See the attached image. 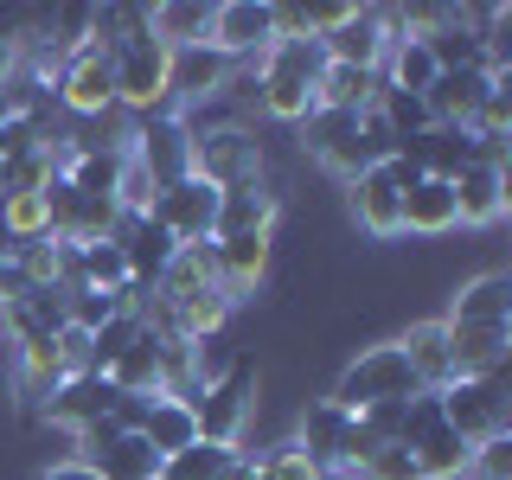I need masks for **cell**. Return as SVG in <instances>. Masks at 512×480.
<instances>
[{"instance_id":"6da1fadb","label":"cell","mask_w":512,"mask_h":480,"mask_svg":"<svg viewBox=\"0 0 512 480\" xmlns=\"http://www.w3.org/2000/svg\"><path fill=\"white\" fill-rule=\"evenodd\" d=\"M186 173L205 180L212 192H231V186H256L269 173V154L256 141L250 122H212V128H186Z\"/></svg>"},{"instance_id":"7a4b0ae2","label":"cell","mask_w":512,"mask_h":480,"mask_svg":"<svg viewBox=\"0 0 512 480\" xmlns=\"http://www.w3.org/2000/svg\"><path fill=\"white\" fill-rule=\"evenodd\" d=\"M256 391H263V365L250 352H237V365L224 372L218 384L192 391V423H199V442H218V448H244L250 436V416H256Z\"/></svg>"},{"instance_id":"3957f363","label":"cell","mask_w":512,"mask_h":480,"mask_svg":"<svg viewBox=\"0 0 512 480\" xmlns=\"http://www.w3.org/2000/svg\"><path fill=\"white\" fill-rule=\"evenodd\" d=\"M404 397H416V378H410L404 352L384 340V346H359V352H352L346 372L333 378L327 404L346 410V416H359V410H372V404H404Z\"/></svg>"},{"instance_id":"277c9868","label":"cell","mask_w":512,"mask_h":480,"mask_svg":"<svg viewBox=\"0 0 512 480\" xmlns=\"http://www.w3.org/2000/svg\"><path fill=\"white\" fill-rule=\"evenodd\" d=\"M442 397V423L455 429L461 442H487V436H506L512 429V397H506V372L500 378H455Z\"/></svg>"},{"instance_id":"5b68a950","label":"cell","mask_w":512,"mask_h":480,"mask_svg":"<svg viewBox=\"0 0 512 480\" xmlns=\"http://www.w3.org/2000/svg\"><path fill=\"white\" fill-rule=\"evenodd\" d=\"M52 96L71 122H96L103 109H116V58H109L103 45H77V52L58 64Z\"/></svg>"},{"instance_id":"8992f818","label":"cell","mask_w":512,"mask_h":480,"mask_svg":"<svg viewBox=\"0 0 512 480\" xmlns=\"http://www.w3.org/2000/svg\"><path fill=\"white\" fill-rule=\"evenodd\" d=\"M167 45L160 39H135L116 52V109H128L135 122L148 116H173L167 109Z\"/></svg>"},{"instance_id":"52a82bcc","label":"cell","mask_w":512,"mask_h":480,"mask_svg":"<svg viewBox=\"0 0 512 480\" xmlns=\"http://www.w3.org/2000/svg\"><path fill=\"white\" fill-rule=\"evenodd\" d=\"M269 45H276V7L269 0H218L212 7V52H224L231 64H250Z\"/></svg>"},{"instance_id":"ba28073f","label":"cell","mask_w":512,"mask_h":480,"mask_svg":"<svg viewBox=\"0 0 512 480\" xmlns=\"http://www.w3.org/2000/svg\"><path fill=\"white\" fill-rule=\"evenodd\" d=\"M160 231L173 237V244H212V218H218V192L205 186V180H173V186H160V199H154V212H148Z\"/></svg>"},{"instance_id":"9c48e42d","label":"cell","mask_w":512,"mask_h":480,"mask_svg":"<svg viewBox=\"0 0 512 480\" xmlns=\"http://www.w3.org/2000/svg\"><path fill=\"white\" fill-rule=\"evenodd\" d=\"M346 205H352V224H359L365 237H378V244H391V237H404V224H397V212H404V186H397V173L384 167H365L359 180H346Z\"/></svg>"},{"instance_id":"30bf717a","label":"cell","mask_w":512,"mask_h":480,"mask_svg":"<svg viewBox=\"0 0 512 480\" xmlns=\"http://www.w3.org/2000/svg\"><path fill=\"white\" fill-rule=\"evenodd\" d=\"M455 224H468V231H493L506 212H512V173H500V167H461L455 180Z\"/></svg>"},{"instance_id":"8fae6325","label":"cell","mask_w":512,"mask_h":480,"mask_svg":"<svg viewBox=\"0 0 512 480\" xmlns=\"http://www.w3.org/2000/svg\"><path fill=\"white\" fill-rule=\"evenodd\" d=\"M109 404H116V391H109L96 372H77V378H64L52 397H45V410L32 416V423H45V429H58V436H77V429H90V423H103Z\"/></svg>"},{"instance_id":"7c38bea8","label":"cell","mask_w":512,"mask_h":480,"mask_svg":"<svg viewBox=\"0 0 512 480\" xmlns=\"http://www.w3.org/2000/svg\"><path fill=\"white\" fill-rule=\"evenodd\" d=\"M269 256H276V237H212V269H218V288L231 295V308L269 282Z\"/></svg>"},{"instance_id":"4fadbf2b","label":"cell","mask_w":512,"mask_h":480,"mask_svg":"<svg viewBox=\"0 0 512 480\" xmlns=\"http://www.w3.org/2000/svg\"><path fill=\"white\" fill-rule=\"evenodd\" d=\"M276 218H282V192L269 180L231 186V192H218L212 237H276Z\"/></svg>"},{"instance_id":"5bb4252c","label":"cell","mask_w":512,"mask_h":480,"mask_svg":"<svg viewBox=\"0 0 512 480\" xmlns=\"http://www.w3.org/2000/svg\"><path fill=\"white\" fill-rule=\"evenodd\" d=\"M448 327H512V269H487L468 276L448 295Z\"/></svg>"},{"instance_id":"9a60e30c","label":"cell","mask_w":512,"mask_h":480,"mask_svg":"<svg viewBox=\"0 0 512 480\" xmlns=\"http://www.w3.org/2000/svg\"><path fill=\"white\" fill-rule=\"evenodd\" d=\"M327 64H352V71H378L384 52H391V26H384V7H352V20L340 32L320 39Z\"/></svg>"},{"instance_id":"2e32d148","label":"cell","mask_w":512,"mask_h":480,"mask_svg":"<svg viewBox=\"0 0 512 480\" xmlns=\"http://www.w3.org/2000/svg\"><path fill=\"white\" fill-rule=\"evenodd\" d=\"M391 346L404 352L416 391H448V384H455V359H448V327L442 320H410Z\"/></svg>"},{"instance_id":"e0dca14e","label":"cell","mask_w":512,"mask_h":480,"mask_svg":"<svg viewBox=\"0 0 512 480\" xmlns=\"http://www.w3.org/2000/svg\"><path fill=\"white\" fill-rule=\"evenodd\" d=\"M109 244L122 250V263H128V282H135V288H154V282H160V269L173 263V250H180V244H173V237L160 231L154 218H122Z\"/></svg>"},{"instance_id":"ac0fdd59","label":"cell","mask_w":512,"mask_h":480,"mask_svg":"<svg viewBox=\"0 0 512 480\" xmlns=\"http://www.w3.org/2000/svg\"><path fill=\"white\" fill-rule=\"evenodd\" d=\"M186 141L192 135H186L180 116H148L135 128V148H128V154L154 173V186H173V180H186Z\"/></svg>"},{"instance_id":"d6986e66","label":"cell","mask_w":512,"mask_h":480,"mask_svg":"<svg viewBox=\"0 0 512 480\" xmlns=\"http://www.w3.org/2000/svg\"><path fill=\"white\" fill-rule=\"evenodd\" d=\"M487 90H493V71H442L436 84L423 90L429 122L436 128H468L480 116V103H487Z\"/></svg>"},{"instance_id":"ffe728a7","label":"cell","mask_w":512,"mask_h":480,"mask_svg":"<svg viewBox=\"0 0 512 480\" xmlns=\"http://www.w3.org/2000/svg\"><path fill=\"white\" fill-rule=\"evenodd\" d=\"M448 359L455 378H500L512 359V327H448Z\"/></svg>"},{"instance_id":"44dd1931","label":"cell","mask_w":512,"mask_h":480,"mask_svg":"<svg viewBox=\"0 0 512 480\" xmlns=\"http://www.w3.org/2000/svg\"><path fill=\"white\" fill-rule=\"evenodd\" d=\"M397 224H404V237H448L455 231V186L448 180L404 186V212H397Z\"/></svg>"},{"instance_id":"7402d4cb","label":"cell","mask_w":512,"mask_h":480,"mask_svg":"<svg viewBox=\"0 0 512 480\" xmlns=\"http://www.w3.org/2000/svg\"><path fill=\"white\" fill-rule=\"evenodd\" d=\"M96 378H103L109 391H122V397H160V340L154 333H135V346L116 352Z\"/></svg>"},{"instance_id":"603a6c76","label":"cell","mask_w":512,"mask_h":480,"mask_svg":"<svg viewBox=\"0 0 512 480\" xmlns=\"http://www.w3.org/2000/svg\"><path fill=\"white\" fill-rule=\"evenodd\" d=\"M384 77L378 71H352V64H320L314 77V109H346V116H365L378 103Z\"/></svg>"},{"instance_id":"cb8c5ba5","label":"cell","mask_w":512,"mask_h":480,"mask_svg":"<svg viewBox=\"0 0 512 480\" xmlns=\"http://www.w3.org/2000/svg\"><path fill=\"white\" fill-rule=\"evenodd\" d=\"M154 39L167 52H186V45H212V0H154Z\"/></svg>"},{"instance_id":"d4e9b609","label":"cell","mask_w":512,"mask_h":480,"mask_svg":"<svg viewBox=\"0 0 512 480\" xmlns=\"http://www.w3.org/2000/svg\"><path fill=\"white\" fill-rule=\"evenodd\" d=\"M404 154L423 167V180H455L461 167H474V135L468 128H429V135H416Z\"/></svg>"},{"instance_id":"484cf974","label":"cell","mask_w":512,"mask_h":480,"mask_svg":"<svg viewBox=\"0 0 512 480\" xmlns=\"http://www.w3.org/2000/svg\"><path fill=\"white\" fill-rule=\"evenodd\" d=\"M346 423H352V416H346V410H333L327 397L301 410V423H295V442H301V455L314 461V474H327V468H333V455H340V436H346Z\"/></svg>"},{"instance_id":"4316f807","label":"cell","mask_w":512,"mask_h":480,"mask_svg":"<svg viewBox=\"0 0 512 480\" xmlns=\"http://www.w3.org/2000/svg\"><path fill=\"white\" fill-rule=\"evenodd\" d=\"M141 436H148V448H154L160 461L180 455V448H192V442H199L192 404H186V397H154V410H148V423H141Z\"/></svg>"},{"instance_id":"83f0119b","label":"cell","mask_w":512,"mask_h":480,"mask_svg":"<svg viewBox=\"0 0 512 480\" xmlns=\"http://www.w3.org/2000/svg\"><path fill=\"white\" fill-rule=\"evenodd\" d=\"M320 64H327V52H320V39H276L269 52L250 58L256 77H301V84H314Z\"/></svg>"},{"instance_id":"f1b7e54d","label":"cell","mask_w":512,"mask_h":480,"mask_svg":"<svg viewBox=\"0 0 512 480\" xmlns=\"http://www.w3.org/2000/svg\"><path fill=\"white\" fill-rule=\"evenodd\" d=\"M256 109H263L269 122L301 128L308 109H314V84H301V77H256Z\"/></svg>"},{"instance_id":"f546056e","label":"cell","mask_w":512,"mask_h":480,"mask_svg":"<svg viewBox=\"0 0 512 480\" xmlns=\"http://www.w3.org/2000/svg\"><path fill=\"white\" fill-rule=\"evenodd\" d=\"M90 468L103 474V480H154L160 474V455L148 448V436H122L116 448H103Z\"/></svg>"},{"instance_id":"4dcf8cb0","label":"cell","mask_w":512,"mask_h":480,"mask_svg":"<svg viewBox=\"0 0 512 480\" xmlns=\"http://www.w3.org/2000/svg\"><path fill=\"white\" fill-rule=\"evenodd\" d=\"M372 109L384 116V128H391L397 148H410L416 135H429V128H436V122H429V103H423V96H404V90H378Z\"/></svg>"},{"instance_id":"1f68e13d","label":"cell","mask_w":512,"mask_h":480,"mask_svg":"<svg viewBox=\"0 0 512 480\" xmlns=\"http://www.w3.org/2000/svg\"><path fill=\"white\" fill-rule=\"evenodd\" d=\"M231 455H237V448L192 442V448H180V455H167V461H160V474H154V480H218L224 468H231Z\"/></svg>"},{"instance_id":"d6a6232c","label":"cell","mask_w":512,"mask_h":480,"mask_svg":"<svg viewBox=\"0 0 512 480\" xmlns=\"http://www.w3.org/2000/svg\"><path fill=\"white\" fill-rule=\"evenodd\" d=\"M352 135H359V116H346V109H308V122H301V148H308L314 160L346 148Z\"/></svg>"},{"instance_id":"836d02e7","label":"cell","mask_w":512,"mask_h":480,"mask_svg":"<svg viewBox=\"0 0 512 480\" xmlns=\"http://www.w3.org/2000/svg\"><path fill=\"white\" fill-rule=\"evenodd\" d=\"M237 352H244V346H237L231 333H205V340H192V346H186V359H192V391L218 384V378L237 365Z\"/></svg>"},{"instance_id":"e575fe53","label":"cell","mask_w":512,"mask_h":480,"mask_svg":"<svg viewBox=\"0 0 512 480\" xmlns=\"http://www.w3.org/2000/svg\"><path fill=\"white\" fill-rule=\"evenodd\" d=\"M116 314H128L122 295H103V288H77V295H64V327L96 333V327H109Z\"/></svg>"},{"instance_id":"d590c367","label":"cell","mask_w":512,"mask_h":480,"mask_svg":"<svg viewBox=\"0 0 512 480\" xmlns=\"http://www.w3.org/2000/svg\"><path fill=\"white\" fill-rule=\"evenodd\" d=\"M84 250V288H103V295H122L128 288V263L116 244H77Z\"/></svg>"},{"instance_id":"8d00e7d4","label":"cell","mask_w":512,"mask_h":480,"mask_svg":"<svg viewBox=\"0 0 512 480\" xmlns=\"http://www.w3.org/2000/svg\"><path fill=\"white\" fill-rule=\"evenodd\" d=\"M468 480H512V429L468 448Z\"/></svg>"},{"instance_id":"74e56055","label":"cell","mask_w":512,"mask_h":480,"mask_svg":"<svg viewBox=\"0 0 512 480\" xmlns=\"http://www.w3.org/2000/svg\"><path fill=\"white\" fill-rule=\"evenodd\" d=\"M359 480H423V474H416V455H410L404 442H384L378 455L365 461V474H359Z\"/></svg>"},{"instance_id":"f35d334b","label":"cell","mask_w":512,"mask_h":480,"mask_svg":"<svg viewBox=\"0 0 512 480\" xmlns=\"http://www.w3.org/2000/svg\"><path fill=\"white\" fill-rule=\"evenodd\" d=\"M301 20H308L314 39H327V32H340L352 20V0H308V7H301Z\"/></svg>"},{"instance_id":"ab89813d","label":"cell","mask_w":512,"mask_h":480,"mask_svg":"<svg viewBox=\"0 0 512 480\" xmlns=\"http://www.w3.org/2000/svg\"><path fill=\"white\" fill-rule=\"evenodd\" d=\"M52 346H58V359H64V378L90 372V333H84V327H58Z\"/></svg>"},{"instance_id":"60d3db41","label":"cell","mask_w":512,"mask_h":480,"mask_svg":"<svg viewBox=\"0 0 512 480\" xmlns=\"http://www.w3.org/2000/svg\"><path fill=\"white\" fill-rule=\"evenodd\" d=\"M404 404H410V397H404ZM404 404H372V410H359V423L372 429L378 442H397V436H404Z\"/></svg>"},{"instance_id":"b9f144b4","label":"cell","mask_w":512,"mask_h":480,"mask_svg":"<svg viewBox=\"0 0 512 480\" xmlns=\"http://www.w3.org/2000/svg\"><path fill=\"white\" fill-rule=\"evenodd\" d=\"M39 480H103V474H96V468H90V461H77V455H64V461H52V468H45Z\"/></svg>"},{"instance_id":"7bdbcfd3","label":"cell","mask_w":512,"mask_h":480,"mask_svg":"<svg viewBox=\"0 0 512 480\" xmlns=\"http://www.w3.org/2000/svg\"><path fill=\"white\" fill-rule=\"evenodd\" d=\"M0 128H7V122H0Z\"/></svg>"},{"instance_id":"ee69618b","label":"cell","mask_w":512,"mask_h":480,"mask_svg":"<svg viewBox=\"0 0 512 480\" xmlns=\"http://www.w3.org/2000/svg\"><path fill=\"white\" fill-rule=\"evenodd\" d=\"M320 480H327V474H320Z\"/></svg>"}]
</instances>
